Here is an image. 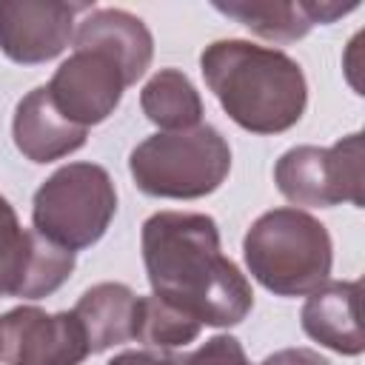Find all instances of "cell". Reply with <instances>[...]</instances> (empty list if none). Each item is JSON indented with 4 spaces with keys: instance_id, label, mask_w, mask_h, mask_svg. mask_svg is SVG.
Returning a JSON list of instances; mask_svg holds the SVG:
<instances>
[{
    "instance_id": "obj_17",
    "label": "cell",
    "mask_w": 365,
    "mask_h": 365,
    "mask_svg": "<svg viewBox=\"0 0 365 365\" xmlns=\"http://www.w3.org/2000/svg\"><path fill=\"white\" fill-rule=\"evenodd\" d=\"M202 322H197L191 314L180 311L177 305L160 299V297H140V322H137V342L145 348L171 351L180 345H188L200 336Z\"/></svg>"
},
{
    "instance_id": "obj_11",
    "label": "cell",
    "mask_w": 365,
    "mask_h": 365,
    "mask_svg": "<svg viewBox=\"0 0 365 365\" xmlns=\"http://www.w3.org/2000/svg\"><path fill=\"white\" fill-rule=\"evenodd\" d=\"M211 6L271 43L302 40L314 26H328L359 9V3L339 0H214Z\"/></svg>"
},
{
    "instance_id": "obj_4",
    "label": "cell",
    "mask_w": 365,
    "mask_h": 365,
    "mask_svg": "<svg viewBox=\"0 0 365 365\" xmlns=\"http://www.w3.org/2000/svg\"><path fill=\"white\" fill-rule=\"evenodd\" d=\"M134 185L160 200H200L214 194L231 171V145L208 123L188 131H157L128 154Z\"/></svg>"
},
{
    "instance_id": "obj_15",
    "label": "cell",
    "mask_w": 365,
    "mask_h": 365,
    "mask_svg": "<svg viewBox=\"0 0 365 365\" xmlns=\"http://www.w3.org/2000/svg\"><path fill=\"white\" fill-rule=\"evenodd\" d=\"M80 319L88 351L103 354L114 345L137 339L140 322V294H134L125 282H97L71 308Z\"/></svg>"
},
{
    "instance_id": "obj_12",
    "label": "cell",
    "mask_w": 365,
    "mask_h": 365,
    "mask_svg": "<svg viewBox=\"0 0 365 365\" xmlns=\"http://www.w3.org/2000/svg\"><path fill=\"white\" fill-rule=\"evenodd\" d=\"M359 279H328L308 294L299 325L302 331L342 356H359L365 351V336L359 325Z\"/></svg>"
},
{
    "instance_id": "obj_13",
    "label": "cell",
    "mask_w": 365,
    "mask_h": 365,
    "mask_svg": "<svg viewBox=\"0 0 365 365\" xmlns=\"http://www.w3.org/2000/svg\"><path fill=\"white\" fill-rule=\"evenodd\" d=\"M74 48H94L108 54L134 86L151 66L154 37L148 26L125 9H91L74 29Z\"/></svg>"
},
{
    "instance_id": "obj_18",
    "label": "cell",
    "mask_w": 365,
    "mask_h": 365,
    "mask_svg": "<svg viewBox=\"0 0 365 365\" xmlns=\"http://www.w3.org/2000/svg\"><path fill=\"white\" fill-rule=\"evenodd\" d=\"M177 365H251L245 356V348L231 334H217L205 339L197 351L180 354Z\"/></svg>"
},
{
    "instance_id": "obj_19",
    "label": "cell",
    "mask_w": 365,
    "mask_h": 365,
    "mask_svg": "<svg viewBox=\"0 0 365 365\" xmlns=\"http://www.w3.org/2000/svg\"><path fill=\"white\" fill-rule=\"evenodd\" d=\"M180 354L160 351V348H140V351H120L108 359V365H177Z\"/></svg>"
},
{
    "instance_id": "obj_6",
    "label": "cell",
    "mask_w": 365,
    "mask_h": 365,
    "mask_svg": "<svg viewBox=\"0 0 365 365\" xmlns=\"http://www.w3.org/2000/svg\"><path fill=\"white\" fill-rule=\"evenodd\" d=\"M274 182L294 205L334 208L351 202L362 208V134L354 131L328 148H288L274 165Z\"/></svg>"
},
{
    "instance_id": "obj_10",
    "label": "cell",
    "mask_w": 365,
    "mask_h": 365,
    "mask_svg": "<svg viewBox=\"0 0 365 365\" xmlns=\"http://www.w3.org/2000/svg\"><path fill=\"white\" fill-rule=\"evenodd\" d=\"M91 9L66 0H0V51L20 66L48 63L74 40L77 14Z\"/></svg>"
},
{
    "instance_id": "obj_9",
    "label": "cell",
    "mask_w": 365,
    "mask_h": 365,
    "mask_svg": "<svg viewBox=\"0 0 365 365\" xmlns=\"http://www.w3.org/2000/svg\"><path fill=\"white\" fill-rule=\"evenodd\" d=\"M46 88L68 123L91 128L114 114L123 91L128 88V80L108 54L94 48H74L68 60L57 66Z\"/></svg>"
},
{
    "instance_id": "obj_16",
    "label": "cell",
    "mask_w": 365,
    "mask_h": 365,
    "mask_svg": "<svg viewBox=\"0 0 365 365\" xmlns=\"http://www.w3.org/2000/svg\"><path fill=\"white\" fill-rule=\"evenodd\" d=\"M143 114L163 131H188L202 120V97L180 68H160L140 91Z\"/></svg>"
},
{
    "instance_id": "obj_8",
    "label": "cell",
    "mask_w": 365,
    "mask_h": 365,
    "mask_svg": "<svg viewBox=\"0 0 365 365\" xmlns=\"http://www.w3.org/2000/svg\"><path fill=\"white\" fill-rule=\"evenodd\" d=\"M88 339L74 311L46 314L17 305L0 317V359L6 365H83Z\"/></svg>"
},
{
    "instance_id": "obj_20",
    "label": "cell",
    "mask_w": 365,
    "mask_h": 365,
    "mask_svg": "<svg viewBox=\"0 0 365 365\" xmlns=\"http://www.w3.org/2000/svg\"><path fill=\"white\" fill-rule=\"evenodd\" d=\"M262 365H331L314 348H282L262 359Z\"/></svg>"
},
{
    "instance_id": "obj_3",
    "label": "cell",
    "mask_w": 365,
    "mask_h": 365,
    "mask_svg": "<svg viewBox=\"0 0 365 365\" xmlns=\"http://www.w3.org/2000/svg\"><path fill=\"white\" fill-rule=\"evenodd\" d=\"M248 274L277 297H308L328 282L334 245L328 228L302 208H271L242 237Z\"/></svg>"
},
{
    "instance_id": "obj_7",
    "label": "cell",
    "mask_w": 365,
    "mask_h": 365,
    "mask_svg": "<svg viewBox=\"0 0 365 365\" xmlns=\"http://www.w3.org/2000/svg\"><path fill=\"white\" fill-rule=\"evenodd\" d=\"M74 251L23 228L14 205L0 194V299L51 297L74 274Z\"/></svg>"
},
{
    "instance_id": "obj_5",
    "label": "cell",
    "mask_w": 365,
    "mask_h": 365,
    "mask_svg": "<svg viewBox=\"0 0 365 365\" xmlns=\"http://www.w3.org/2000/svg\"><path fill=\"white\" fill-rule=\"evenodd\" d=\"M117 214V188L97 163H68L40 182L31 200V228L68 248L83 251L103 240Z\"/></svg>"
},
{
    "instance_id": "obj_1",
    "label": "cell",
    "mask_w": 365,
    "mask_h": 365,
    "mask_svg": "<svg viewBox=\"0 0 365 365\" xmlns=\"http://www.w3.org/2000/svg\"><path fill=\"white\" fill-rule=\"evenodd\" d=\"M154 297L211 328L240 325L254 308L248 277L222 254L217 220L197 211H157L140 231Z\"/></svg>"
},
{
    "instance_id": "obj_2",
    "label": "cell",
    "mask_w": 365,
    "mask_h": 365,
    "mask_svg": "<svg viewBox=\"0 0 365 365\" xmlns=\"http://www.w3.org/2000/svg\"><path fill=\"white\" fill-rule=\"evenodd\" d=\"M200 71L222 111L251 134H282L305 114L308 83L302 66L282 48L214 40L200 54Z\"/></svg>"
},
{
    "instance_id": "obj_14",
    "label": "cell",
    "mask_w": 365,
    "mask_h": 365,
    "mask_svg": "<svg viewBox=\"0 0 365 365\" xmlns=\"http://www.w3.org/2000/svg\"><path fill=\"white\" fill-rule=\"evenodd\" d=\"M11 137H14L17 151L29 163L46 165V163L63 160L74 154L77 148H83L88 128L68 123L51 103L48 88L37 86L17 103L14 117H11Z\"/></svg>"
}]
</instances>
